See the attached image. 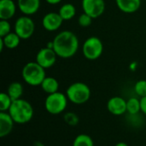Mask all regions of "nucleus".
Masks as SVG:
<instances>
[{"mask_svg":"<svg viewBox=\"0 0 146 146\" xmlns=\"http://www.w3.org/2000/svg\"><path fill=\"white\" fill-rule=\"evenodd\" d=\"M141 1L142 0H115V3L121 11L126 14H133L139 9Z\"/></svg>","mask_w":146,"mask_h":146,"instance_id":"nucleus-15","label":"nucleus"},{"mask_svg":"<svg viewBox=\"0 0 146 146\" xmlns=\"http://www.w3.org/2000/svg\"><path fill=\"white\" fill-rule=\"evenodd\" d=\"M73 146H94V143L89 135L82 133L75 137L73 142Z\"/></svg>","mask_w":146,"mask_h":146,"instance_id":"nucleus-21","label":"nucleus"},{"mask_svg":"<svg viewBox=\"0 0 146 146\" xmlns=\"http://www.w3.org/2000/svg\"><path fill=\"white\" fill-rule=\"evenodd\" d=\"M21 75L23 80L31 86H40L46 77L45 69L37 62H29L22 68Z\"/></svg>","mask_w":146,"mask_h":146,"instance_id":"nucleus-3","label":"nucleus"},{"mask_svg":"<svg viewBox=\"0 0 146 146\" xmlns=\"http://www.w3.org/2000/svg\"><path fill=\"white\" fill-rule=\"evenodd\" d=\"M13 100L7 92H2L0 94V112H8Z\"/></svg>","mask_w":146,"mask_h":146,"instance_id":"nucleus-22","label":"nucleus"},{"mask_svg":"<svg viewBox=\"0 0 146 146\" xmlns=\"http://www.w3.org/2000/svg\"><path fill=\"white\" fill-rule=\"evenodd\" d=\"M144 1H146V0H144Z\"/></svg>","mask_w":146,"mask_h":146,"instance_id":"nucleus-31","label":"nucleus"},{"mask_svg":"<svg viewBox=\"0 0 146 146\" xmlns=\"http://www.w3.org/2000/svg\"><path fill=\"white\" fill-rule=\"evenodd\" d=\"M140 103H141V112H143L146 115V97L141 98Z\"/></svg>","mask_w":146,"mask_h":146,"instance_id":"nucleus-27","label":"nucleus"},{"mask_svg":"<svg viewBox=\"0 0 146 146\" xmlns=\"http://www.w3.org/2000/svg\"><path fill=\"white\" fill-rule=\"evenodd\" d=\"M62 0H45L46 3H48L49 4H52V5H56L62 2Z\"/></svg>","mask_w":146,"mask_h":146,"instance_id":"nucleus-28","label":"nucleus"},{"mask_svg":"<svg viewBox=\"0 0 146 146\" xmlns=\"http://www.w3.org/2000/svg\"><path fill=\"white\" fill-rule=\"evenodd\" d=\"M64 121L71 126V127H75L78 123H79V117L76 114L73 113V112H68L64 115L63 116Z\"/></svg>","mask_w":146,"mask_h":146,"instance_id":"nucleus-24","label":"nucleus"},{"mask_svg":"<svg viewBox=\"0 0 146 146\" xmlns=\"http://www.w3.org/2000/svg\"><path fill=\"white\" fill-rule=\"evenodd\" d=\"M104 51V44L102 40L95 36L86 38L82 46V52L84 56L91 61L98 59Z\"/></svg>","mask_w":146,"mask_h":146,"instance_id":"nucleus-6","label":"nucleus"},{"mask_svg":"<svg viewBox=\"0 0 146 146\" xmlns=\"http://www.w3.org/2000/svg\"><path fill=\"white\" fill-rule=\"evenodd\" d=\"M15 122L7 112H0V137L4 138L8 136L14 128Z\"/></svg>","mask_w":146,"mask_h":146,"instance_id":"nucleus-14","label":"nucleus"},{"mask_svg":"<svg viewBox=\"0 0 146 146\" xmlns=\"http://www.w3.org/2000/svg\"><path fill=\"white\" fill-rule=\"evenodd\" d=\"M127 111L130 115H137L141 111L140 99H138L137 98H131L127 100Z\"/></svg>","mask_w":146,"mask_h":146,"instance_id":"nucleus-20","label":"nucleus"},{"mask_svg":"<svg viewBox=\"0 0 146 146\" xmlns=\"http://www.w3.org/2000/svg\"><path fill=\"white\" fill-rule=\"evenodd\" d=\"M66 95L68 101L80 105L89 101L91 98V89L83 82H74L68 87Z\"/></svg>","mask_w":146,"mask_h":146,"instance_id":"nucleus-4","label":"nucleus"},{"mask_svg":"<svg viewBox=\"0 0 146 146\" xmlns=\"http://www.w3.org/2000/svg\"><path fill=\"white\" fill-rule=\"evenodd\" d=\"M57 55L53 49L44 47L40 49L36 55V61L44 69L50 68L55 65Z\"/></svg>","mask_w":146,"mask_h":146,"instance_id":"nucleus-9","label":"nucleus"},{"mask_svg":"<svg viewBox=\"0 0 146 146\" xmlns=\"http://www.w3.org/2000/svg\"><path fill=\"white\" fill-rule=\"evenodd\" d=\"M0 38L3 39L4 46L9 50H14L17 48L21 40V38L15 32H10L4 37H0Z\"/></svg>","mask_w":146,"mask_h":146,"instance_id":"nucleus-17","label":"nucleus"},{"mask_svg":"<svg viewBox=\"0 0 146 146\" xmlns=\"http://www.w3.org/2000/svg\"><path fill=\"white\" fill-rule=\"evenodd\" d=\"M42 90L49 94H52L55 93L56 92H58L59 89V83L57 81L56 79H55L54 77H50V76H46L44 78V80H43L42 84L40 85Z\"/></svg>","mask_w":146,"mask_h":146,"instance_id":"nucleus-16","label":"nucleus"},{"mask_svg":"<svg viewBox=\"0 0 146 146\" xmlns=\"http://www.w3.org/2000/svg\"><path fill=\"white\" fill-rule=\"evenodd\" d=\"M14 29L21 39H28L34 33L35 23L30 16L23 15L15 21Z\"/></svg>","mask_w":146,"mask_h":146,"instance_id":"nucleus-7","label":"nucleus"},{"mask_svg":"<svg viewBox=\"0 0 146 146\" xmlns=\"http://www.w3.org/2000/svg\"><path fill=\"white\" fill-rule=\"evenodd\" d=\"M63 20L56 12H49L45 14L42 19L43 27L49 32H54L58 30L62 25Z\"/></svg>","mask_w":146,"mask_h":146,"instance_id":"nucleus-10","label":"nucleus"},{"mask_svg":"<svg viewBox=\"0 0 146 146\" xmlns=\"http://www.w3.org/2000/svg\"><path fill=\"white\" fill-rule=\"evenodd\" d=\"M3 47H5V46H4V44H3V39L0 38V51H1V52H2L3 50Z\"/></svg>","mask_w":146,"mask_h":146,"instance_id":"nucleus-29","label":"nucleus"},{"mask_svg":"<svg viewBox=\"0 0 146 146\" xmlns=\"http://www.w3.org/2000/svg\"><path fill=\"white\" fill-rule=\"evenodd\" d=\"M8 113L15 123L26 124L33 119L34 110L29 102L20 98L13 101Z\"/></svg>","mask_w":146,"mask_h":146,"instance_id":"nucleus-2","label":"nucleus"},{"mask_svg":"<svg viewBox=\"0 0 146 146\" xmlns=\"http://www.w3.org/2000/svg\"><path fill=\"white\" fill-rule=\"evenodd\" d=\"M134 91L136 94L141 98L146 97V80H140L136 82L134 86Z\"/></svg>","mask_w":146,"mask_h":146,"instance_id":"nucleus-23","label":"nucleus"},{"mask_svg":"<svg viewBox=\"0 0 146 146\" xmlns=\"http://www.w3.org/2000/svg\"><path fill=\"white\" fill-rule=\"evenodd\" d=\"M7 93L13 101L20 99L21 98V96L23 94V86L20 82L14 81L9 84L7 89Z\"/></svg>","mask_w":146,"mask_h":146,"instance_id":"nucleus-19","label":"nucleus"},{"mask_svg":"<svg viewBox=\"0 0 146 146\" xmlns=\"http://www.w3.org/2000/svg\"><path fill=\"white\" fill-rule=\"evenodd\" d=\"M11 26L9 21L7 20H1L0 21V37H4L11 31Z\"/></svg>","mask_w":146,"mask_h":146,"instance_id":"nucleus-26","label":"nucleus"},{"mask_svg":"<svg viewBox=\"0 0 146 146\" xmlns=\"http://www.w3.org/2000/svg\"><path fill=\"white\" fill-rule=\"evenodd\" d=\"M92 22V18L84 12H83V14H81L79 16L78 23L81 27H87L91 26Z\"/></svg>","mask_w":146,"mask_h":146,"instance_id":"nucleus-25","label":"nucleus"},{"mask_svg":"<svg viewBox=\"0 0 146 146\" xmlns=\"http://www.w3.org/2000/svg\"><path fill=\"white\" fill-rule=\"evenodd\" d=\"M115 146H129L127 143H124V142H119V143H117L116 145Z\"/></svg>","mask_w":146,"mask_h":146,"instance_id":"nucleus-30","label":"nucleus"},{"mask_svg":"<svg viewBox=\"0 0 146 146\" xmlns=\"http://www.w3.org/2000/svg\"><path fill=\"white\" fill-rule=\"evenodd\" d=\"M53 41V50L58 57L68 59L78 51L80 42L78 37L71 31L64 30L57 33Z\"/></svg>","mask_w":146,"mask_h":146,"instance_id":"nucleus-1","label":"nucleus"},{"mask_svg":"<svg viewBox=\"0 0 146 146\" xmlns=\"http://www.w3.org/2000/svg\"><path fill=\"white\" fill-rule=\"evenodd\" d=\"M58 13L63 21H70L75 16L76 9L74 4L68 3H64L61 6Z\"/></svg>","mask_w":146,"mask_h":146,"instance_id":"nucleus-18","label":"nucleus"},{"mask_svg":"<svg viewBox=\"0 0 146 146\" xmlns=\"http://www.w3.org/2000/svg\"><path fill=\"white\" fill-rule=\"evenodd\" d=\"M17 5L13 0H0V19L9 21L16 12Z\"/></svg>","mask_w":146,"mask_h":146,"instance_id":"nucleus-13","label":"nucleus"},{"mask_svg":"<svg viewBox=\"0 0 146 146\" xmlns=\"http://www.w3.org/2000/svg\"><path fill=\"white\" fill-rule=\"evenodd\" d=\"M68 97L66 94L56 92L52 94H49L44 101V108L50 115H60L67 108Z\"/></svg>","mask_w":146,"mask_h":146,"instance_id":"nucleus-5","label":"nucleus"},{"mask_svg":"<svg viewBox=\"0 0 146 146\" xmlns=\"http://www.w3.org/2000/svg\"><path fill=\"white\" fill-rule=\"evenodd\" d=\"M17 7L24 15H35L40 7V0H17Z\"/></svg>","mask_w":146,"mask_h":146,"instance_id":"nucleus-12","label":"nucleus"},{"mask_svg":"<svg viewBox=\"0 0 146 146\" xmlns=\"http://www.w3.org/2000/svg\"><path fill=\"white\" fill-rule=\"evenodd\" d=\"M81 5L83 12L92 19L100 17L105 10L104 0H82Z\"/></svg>","mask_w":146,"mask_h":146,"instance_id":"nucleus-8","label":"nucleus"},{"mask_svg":"<svg viewBox=\"0 0 146 146\" xmlns=\"http://www.w3.org/2000/svg\"><path fill=\"white\" fill-rule=\"evenodd\" d=\"M107 110L114 115L119 116L124 115L127 111V100L121 97H113L107 103Z\"/></svg>","mask_w":146,"mask_h":146,"instance_id":"nucleus-11","label":"nucleus"}]
</instances>
